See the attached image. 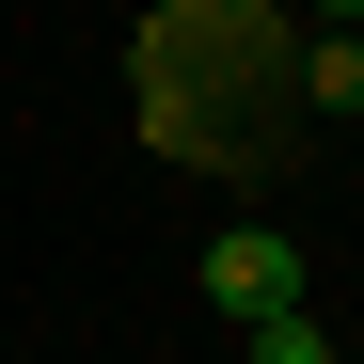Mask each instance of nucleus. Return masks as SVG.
I'll list each match as a JSON object with an SVG mask.
<instances>
[{
  "mask_svg": "<svg viewBox=\"0 0 364 364\" xmlns=\"http://www.w3.org/2000/svg\"><path fill=\"white\" fill-rule=\"evenodd\" d=\"M127 80H143V143L191 174H269L301 143V32L269 0H159L127 32Z\"/></svg>",
  "mask_w": 364,
  "mask_h": 364,
  "instance_id": "f257e3e1",
  "label": "nucleus"
},
{
  "mask_svg": "<svg viewBox=\"0 0 364 364\" xmlns=\"http://www.w3.org/2000/svg\"><path fill=\"white\" fill-rule=\"evenodd\" d=\"M191 285H206V317H237V333H254V317H301V237L285 222H222Z\"/></svg>",
  "mask_w": 364,
  "mask_h": 364,
  "instance_id": "f03ea898",
  "label": "nucleus"
},
{
  "mask_svg": "<svg viewBox=\"0 0 364 364\" xmlns=\"http://www.w3.org/2000/svg\"><path fill=\"white\" fill-rule=\"evenodd\" d=\"M301 111H364V32H301Z\"/></svg>",
  "mask_w": 364,
  "mask_h": 364,
  "instance_id": "7ed1b4c3",
  "label": "nucleus"
},
{
  "mask_svg": "<svg viewBox=\"0 0 364 364\" xmlns=\"http://www.w3.org/2000/svg\"><path fill=\"white\" fill-rule=\"evenodd\" d=\"M237 348H254V364H333V333H317V317H254Z\"/></svg>",
  "mask_w": 364,
  "mask_h": 364,
  "instance_id": "20e7f679",
  "label": "nucleus"
},
{
  "mask_svg": "<svg viewBox=\"0 0 364 364\" xmlns=\"http://www.w3.org/2000/svg\"><path fill=\"white\" fill-rule=\"evenodd\" d=\"M317 32H364V0H317Z\"/></svg>",
  "mask_w": 364,
  "mask_h": 364,
  "instance_id": "39448f33",
  "label": "nucleus"
},
{
  "mask_svg": "<svg viewBox=\"0 0 364 364\" xmlns=\"http://www.w3.org/2000/svg\"><path fill=\"white\" fill-rule=\"evenodd\" d=\"M269 16H285V0H269Z\"/></svg>",
  "mask_w": 364,
  "mask_h": 364,
  "instance_id": "423d86ee",
  "label": "nucleus"
}]
</instances>
